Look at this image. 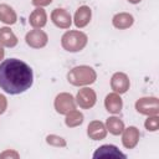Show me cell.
Returning <instances> with one entry per match:
<instances>
[{
  "label": "cell",
  "instance_id": "cell-26",
  "mask_svg": "<svg viewBox=\"0 0 159 159\" xmlns=\"http://www.w3.org/2000/svg\"><path fill=\"white\" fill-rule=\"evenodd\" d=\"M4 53H5V52H4V48H2V46L0 45V60L4 58Z\"/></svg>",
  "mask_w": 159,
  "mask_h": 159
},
{
  "label": "cell",
  "instance_id": "cell-15",
  "mask_svg": "<svg viewBox=\"0 0 159 159\" xmlns=\"http://www.w3.org/2000/svg\"><path fill=\"white\" fill-rule=\"evenodd\" d=\"M113 26L119 29V30H123V29H128L133 25L134 22V19L130 14L128 12H119L117 15L113 16Z\"/></svg>",
  "mask_w": 159,
  "mask_h": 159
},
{
  "label": "cell",
  "instance_id": "cell-11",
  "mask_svg": "<svg viewBox=\"0 0 159 159\" xmlns=\"http://www.w3.org/2000/svg\"><path fill=\"white\" fill-rule=\"evenodd\" d=\"M122 133H123L122 143L125 148L132 149L138 144V142H139V130L135 127H129L127 129H123Z\"/></svg>",
  "mask_w": 159,
  "mask_h": 159
},
{
  "label": "cell",
  "instance_id": "cell-9",
  "mask_svg": "<svg viewBox=\"0 0 159 159\" xmlns=\"http://www.w3.org/2000/svg\"><path fill=\"white\" fill-rule=\"evenodd\" d=\"M51 19H52L53 24L61 29H68L72 24L71 15L65 9H55L51 14Z\"/></svg>",
  "mask_w": 159,
  "mask_h": 159
},
{
  "label": "cell",
  "instance_id": "cell-17",
  "mask_svg": "<svg viewBox=\"0 0 159 159\" xmlns=\"http://www.w3.org/2000/svg\"><path fill=\"white\" fill-rule=\"evenodd\" d=\"M16 20H17V16L14 9L6 4H1L0 5V21L7 25H12L16 22Z\"/></svg>",
  "mask_w": 159,
  "mask_h": 159
},
{
  "label": "cell",
  "instance_id": "cell-22",
  "mask_svg": "<svg viewBox=\"0 0 159 159\" xmlns=\"http://www.w3.org/2000/svg\"><path fill=\"white\" fill-rule=\"evenodd\" d=\"M46 142L50 144V145H53V147H66V140L58 135H55V134H51V135H47L46 138Z\"/></svg>",
  "mask_w": 159,
  "mask_h": 159
},
{
  "label": "cell",
  "instance_id": "cell-19",
  "mask_svg": "<svg viewBox=\"0 0 159 159\" xmlns=\"http://www.w3.org/2000/svg\"><path fill=\"white\" fill-rule=\"evenodd\" d=\"M106 128L109 130V133L114 135H119L124 129V123L117 117H109L106 122Z\"/></svg>",
  "mask_w": 159,
  "mask_h": 159
},
{
  "label": "cell",
  "instance_id": "cell-13",
  "mask_svg": "<svg viewBox=\"0 0 159 159\" xmlns=\"http://www.w3.org/2000/svg\"><path fill=\"white\" fill-rule=\"evenodd\" d=\"M91 16H92V11L88 6L83 5L78 7L75 14V25L77 27H84L91 21Z\"/></svg>",
  "mask_w": 159,
  "mask_h": 159
},
{
  "label": "cell",
  "instance_id": "cell-10",
  "mask_svg": "<svg viewBox=\"0 0 159 159\" xmlns=\"http://www.w3.org/2000/svg\"><path fill=\"white\" fill-rule=\"evenodd\" d=\"M87 134L93 140H101V139L106 138V135H107V128H106V125L102 122L93 120V122H91L88 124Z\"/></svg>",
  "mask_w": 159,
  "mask_h": 159
},
{
  "label": "cell",
  "instance_id": "cell-8",
  "mask_svg": "<svg viewBox=\"0 0 159 159\" xmlns=\"http://www.w3.org/2000/svg\"><path fill=\"white\" fill-rule=\"evenodd\" d=\"M111 87L116 93H125L129 89V78L123 72H117L112 76Z\"/></svg>",
  "mask_w": 159,
  "mask_h": 159
},
{
  "label": "cell",
  "instance_id": "cell-1",
  "mask_svg": "<svg viewBox=\"0 0 159 159\" xmlns=\"http://www.w3.org/2000/svg\"><path fill=\"white\" fill-rule=\"evenodd\" d=\"M32 81V70L24 61L9 58L0 63V87L6 93H22L31 87Z\"/></svg>",
  "mask_w": 159,
  "mask_h": 159
},
{
  "label": "cell",
  "instance_id": "cell-14",
  "mask_svg": "<svg viewBox=\"0 0 159 159\" xmlns=\"http://www.w3.org/2000/svg\"><path fill=\"white\" fill-rule=\"evenodd\" d=\"M31 26H34L35 29H41L46 25V21H47V15H46V11L41 7H37L35 9L31 15H30V19H29Z\"/></svg>",
  "mask_w": 159,
  "mask_h": 159
},
{
  "label": "cell",
  "instance_id": "cell-24",
  "mask_svg": "<svg viewBox=\"0 0 159 159\" xmlns=\"http://www.w3.org/2000/svg\"><path fill=\"white\" fill-rule=\"evenodd\" d=\"M7 157H12V158H19V154L16 153V152H14V150H6V152H4L2 154H0V158H7Z\"/></svg>",
  "mask_w": 159,
  "mask_h": 159
},
{
  "label": "cell",
  "instance_id": "cell-20",
  "mask_svg": "<svg viewBox=\"0 0 159 159\" xmlns=\"http://www.w3.org/2000/svg\"><path fill=\"white\" fill-rule=\"evenodd\" d=\"M65 122H66V125L70 127V128L77 127L80 124H82V122H83V114L81 112L73 109V111H71L66 114V120Z\"/></svg>",
  "mask_w": 159,
  "mask_h": 159
},
{
  "label": "cell",
  "instance_id": "cell-25",
  "mask_svg": "<svg viewBox=\"0 0 159 159\" xmlns=\"http://www.w3.org/2000/svg\"><path fill=\"white\" fill-rule=\"evenodd\" d=\"M6 107H7V102H6V98H5L2 94H0V114L5 112Z\"/></svg>",
  "mask_w": 159,
  "mask_h": 159
},
{
  "label": "cell",
  "instance_id": "cell-27",
  "mask_svg": "<svg viewBox=\"0 0 159 159\" xmlns=\"http://www.w3.org/2000/svg\"><path fill=\"white\" fill-rule=\"evenodd\" d=\"M129 2H132V4H138V2H140L142 0H128Z\"/></svg>",
  "mask_w": 159,
  "mask_h": 159
},
{
  "label": "cell",
  "instance_id": "cell-7",
  "mask_svg": "<svg viewBox=\"0 0 159 159\" xmlns=\"http://www.w3.org/2000/svg\"><path fill=\"white\" fill-rule=\"evenodd\" d=\"M25 40H26V43L30 47H32V48H41V47L46 46V43L48 41V37H47V35L42 30L36 29V30H32V31L27 32Z\"/></svg>",
  "mask_w": 159,
  "mask_h": 159
},
{
  "label": "cell",
  "instance_id": "cell-16",
  "mask_svg": "<svg viewBox=\"0 0 159 159\" xmlns=\"http://www.w3.org/2000/svg\"><path fill=\"white\" fill-rule=\"evenodd\" d=\"M99 157H120V158H127L125 154H123L122 152H119V149L114 145L107 144V145H102L99 147L94 154L93 158H99Z\"/></svg>",
  "mask_w": 159,
  "mask_h": 159
},
{
  "label": "cell",
  "instance_id": "cell-21",
  "mask_svg": "<svg viewBox=\"0 0 159 159\" xmlns=\"http://www.w3.org/2000/svg\"><path fill=\"white\" fill-rule=\"evenodd\" d=\"M144 125H145V129H147V130L155 132V130H158V128H159V118H158L157 116L149 117V118L145 120Z\"/></svg>",
  "mask_w": 159,
  "mask_h": 159
},
{
  "label": "cell",
  "instance_id": "cell-23",
  "mask_svg": "<svg viewBox=\"0 0 159 159\" xmlns=\"http://www.w3.org/2000/svg\"><path fill=\"white\" fill-rule=\"evenodd\" d=\"M52 2V0H32V4L37 7H41V6H46V5H50Z\"/></svg>",
  "mask_w": 159,
  "mask_h": 159
},
{
  "label": "cell",
  "instance_id": "cell-6",
  "mask_svg": "<svg viewBox=\"0 0 159 159\" xmlns=\"http://www.w3.org/2000/svg\"><path fill=\"white\" fill-rule=\"evenodd\" d=\"M77 103L81 108H84V109H88V108H92L96 103V99H97V96H96V92L92 89V88H88V87H84L82 89L78 91L77 93Z\"/></svg>",
  "mask_w": 159,
  "mask_h": 159
},
{
  "label": "cell",
  "instance_id": "cell-4",
  "mask_svg": "<svg viewBox=\"0 0 159 159\" xmlns=\"http://www.w3.org/2000/svg\"><path fill=\"white\" fill-rule=\"evenodd\" d=\"M137 112L147 116H157L159 113V101L155 97H144L135 103Z\"/></svg>",
  "mask_w": 159,
  "mask_h": 159
},
{
  "label": "cell",
  "instance_id": "cell-2",
  "mask_svg": "<svg viewBox=\"0 0 159 159\" xmlns=\"http://www.w3.org/2000/svg\"><path fill=\"white\" fill-rule=\"evenodd\" d=\"M97 75L96 71L89 67V66H77L73 67L68 75H67V80L73 86H86V84H91L96 81Z\"/></svg>",
  "mask_w": 159,
  "mask_h": 159
},
{
  "label": "cell",
  "instance_id": "cell-3",
  "mask_svg": "<svg viewBox=\"0 0 159 159\" xmlns=\"http://www.w3.org/2000/svg\"><path fill=\"white\" fill-rule=\"evenodd\" d=\"M87 35L81 31H67L61 39L62 47L70 52H78L87 45Z\"/></svg>",
  "mask_w": 159,
  "mask_h": 159
},
{
  "label": "cell",
  "instance_id": "cell-5",
  "mask_svg": "<svg viewBox=\"0 0 159 159\" xmlns=\"http://www.w3.org/2000/svg\"><path fill=\"white\" fill-rule=\"evenodd\" d=\"M76 108L75 98L70 93H60L55 99V109L60 114H67Z\"/></svg>",
  "mask_w": 159,
  "mask_h": 159
},
{
  "label": "cell",
  "instance_id": "cell-18",
  "mask_svg": "<svg viewBox=\"0 0 159 159\" xmlns=\"http://www.w3.org/2000/svg\"><path fill=\"white\" fill-rule=\"evenodd\" d=\"M0 43L6 47H14L17 45V37L9 27H0Z\"/></svg>",
  "mask_w": 159,
  "mask_h": 159
},
{
  "label": "cell",
  "instance_id": "cell-12",
  "mask_svg": "<svg viewBox=\"0 0 159 159\" xmlns=\"http://www.w3.org/2000/svg\"><path fill=\"white\" fill-rule=\"evenodd\" d=\"M104 106H106V109L109 112V113H113V114H117L122 111V107H123V102H122V98L119 97L118 93H109L106 99H104Z\"/></svg>",
  "mask_w": 159,
  "mask_h": 159
}]
</instances>
